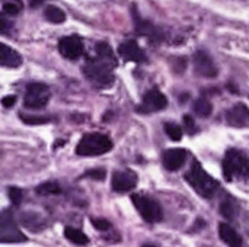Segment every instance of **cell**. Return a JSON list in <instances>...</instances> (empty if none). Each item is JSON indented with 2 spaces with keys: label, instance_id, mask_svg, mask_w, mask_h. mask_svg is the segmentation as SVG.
<instances>
[{
  "label": "cell",
  "instance_id": "cell-1",
  "mask_svg": "<svg viewBox=\"0 0 249 247\" xmlns=\"http://www.w3.org/2000/svg\"><path fill=\"white\" fill-rule=\"evenodd\" d=\"M95 51L96 55L93 58H88L85 63L83 74L92 86L98 89H107L115 80L114 68L118 66L117 55L107 42H98Z\"/></svg>",
  "mask_w": 249,
  "mask_h": 247
},
{
  "label": "cell",
  "instance_id": "cell-2",
  "mask_svg": "<svg viewBox=\"0 0 249 247\" xmlns=\"http://www.w3.org/2000/svg\"><path fill=\"white\" fill-rule=\"evenodd\" d=\"M185 181L200 197L206 199L213 198L216 191L219 189V182L212 178L197 160L193 162L190 170L185 173Z\"/></svg>",
  "mask_w": 249,
  "mask_h": 247
},
{
  "label": "cell",
  "instance_id": "cell-3",
  "mask_svg": "<svg viewBox=\"0 0 249 247\" xmlns=\"http://www.w3.org/2000/svg\"><path fill=\"white\" fill-rule=\"evenodd\" d=\"M223 175L228 182L239 179L249 183V159L239 150H228L223 159Z\"/></svg>",
  "mask_w": 249,
  "mask_h": 247
},
{
  "label": "cell",
  "instance_id": "cell-4",
  "mask_svg": "<svg viewBox=\"0 0 249 247\" xmlns=\"http://www.w3.org/2000/svg\"><path fill=\"white\" fill-rule=\"evenodd\" d=\"M112 150V141L108 135L101 132H89L82 137L76 147V154L82 157L102 156Z\"/></svg>",
  "mask_w": 249,
  "mask_h": 247
},
{
  "label": "cell",
  "instance_id": "cell-5",
  "mask_svg": "<svg viewBox=\"0 0 249 247\" xmlns=\"http://www.w3.org/2000/svg\"><path fill=\"white\" fill-rule=\"evenodd\" d=\"M131 201H133V205L136 207V210L139 211V214L142 215V218L146 223L155 224V223H159L163 218V211H162V207L159 205L158 201H155V199H152V198H149L146 195H142V194L131 195Z\"/></svg>",
  "mask_w": 249,
  "mask_h": 247
},
{
  "label": "cell",
  "instance_id": "cell-6",
  "mask_svg": "<svg viewBox=\"0 0 249 247\" xmlns=\"http://www.w3.org/2000/svg\"><path fill=\"white\" fill-rule=\"evenodd\" d=\"M51 98L50 87L39 82H32L26 86L23 106L28 109H41L44 108Z\"/></svg>",
  "mask_w": 249,
  "mask_h": 247
},
{
  "label": "cell",
  "instance_id": "cell-7",
  "mask_svg": "<svg viewBox=\"0 0 249 247\" xmlns=\"http://www.w3.org/2000/svg\"><path fill=\"white\" fill-rule=\"evenodd\" d=\"M0 242L1 243H20L26 242V236L18 229L9 211H3L0 217Z\"/></svg>",
  "mask_w": 249,
  "mask_h": 247
},
{
  "label": "cell",
  "instance_id": "cell-8",
  "mask_svg": "<svg viewBox=\"0 0 249 247\" xmlns=\"http://www.w3.org/2000/svg\"><path fill=\"white\" fill-rule=\"evenodd\" d=\"M85 47H83V41L80 36L77 35H69V36H63L58 41V52L67 58V60H77L83 55Z\"/></svg>",
  "mask_w": 249,
  "mask_h": 247
},
{
  "label": "cell",
  "instance_id": "cell-9",
  "mask_svg": "<svg viewBox=\"0 0 249 247\" xmlns=\"http://www.w3.org/2000/svg\"><path fill=\"white\" fill-rule=\"evenodd\" d=\"M168 106V99L166 96L159 92L158 89H152L144 93L142 105L137 108L139 114H153L158 111H162Z\"/></svg>",
  "mask_w": 249,
  "mask_h": 247
},
{
  "label": "cell",
  "instance_id": "cell-10",
  "mask_svg": "<svg viewBox=\"0 0 249 247\" xmlns=\"http://www.w3.org/2000/svg\"><path fill=\"white\" fill-rule=\"evenodd\" d=\"M193 63H194V68L196 73L206 77V79H214L219 74V70L213 61V58L210 57L209 52H206L204 49H198L196 51L194 57H193Z\"/></svg>",
  "mask_w": 249,
  "mask_h": 247
},
{
  "label": "cell",
  "instance_id": "cell-11",
  "mask_svg": "<svg viewBox=\"0 0 249 247\" xmlns=\"http://www.w3.org/2000/svg\"><path fill=\"white\" fill-rule=\"evenodd\" d=\"M139 178L137 173L131 169H124V170H117L112 175L111 186L115 192H130L137 186Z\"/></svg>",
  "mask_w": 249,
  "mask_h": 247
},
{
  "label": "cell",
  "instance_id": "cell-12",
  "mask_svg": "<svg viewBox=\"0 0 249 247\" xmlns=\"http://www.w3.org/2000/svg\"><path fill=\"white\" fill-rule=\"evenodd\" d=\"M133 16H134V26H136V32L139 35H143L149 39H152L153 42H160L165 35L163 31L158 26H155L152 22L144 20L136 10V7H133Z\"/></svg>",
  "mask_w": 249,
  "mask_h": 247
},
{
  "label": "cell",
  "instance_id": "cell-13",
  "mask_svg": "<svg viewBox=\"0 0 249 247\" xmlns=\"http://www.w3.org/2000/svg\"><path fill=\"white\" fill-rule=\"evenodd\" d=\"M118 54L123 57L124 61H134V63H146L147 61V55H146L144 49L140 48V45L134 39L121 42L118 47Z\"/></svg>",
  "mask_w": 249,
  "mask_h": 247
},
{
  "label": "cell",
  "instance_id": "cell-14",
  "mask_svg": "<svg viewBox=\"0 0 249 247\" xmlns=\"http://www.w3.org/2000/svg\"><path fill=\"white\" fill-rule=\"evenodd\" d=\"M187 151L184 148H171L166 150L162 156V163L163 167L169 172H177L179 170L185 162H187Z\"/></svg>",
  "mask_w": 249,
  "mask_h": 247
},
{
  "label": "cell",
  "instance_id": "cell-15",
  "mask_svg": "<svg viewBox=\"0 0 249 247\" xmlns=\"http://www.w3.org/2000/svg\"><path fill=\"white\" fill-rule=\"evenodd\" d=\"M226 121L231 127L242 128L249 125V108L244 103H238L226 114Z\"/></svg>",
  "mask_w": 249,
  "mask_h": 247
},
{
  "label": "cell",
  "instance_id": "cell-16",
  "mask_svg": "<svg viewBox=\"0 0 249 247\" xmlns=\"http://www.w3.org/2000/svg\"><path fill=\"white\" fill-rule=\"evenodd\" d=\"M22 61L23 60H22L20 54L16 49L7 47L6 44L0 45V64L3 67H6V68H18L22 64Z\"/></svg>",
  "mask_w": 249,
  "mask_h": 247
},
{
  "label": "cell",
  "instance_id": "cell-17",
  "mask_svg": "<svg viewBox=\"0 0 249 247\" xmlns=\"http://www.w3.org/2000/svg\"><path fill=\"white\" fill-rule=\"evenodd\" d=\"M219 237L229 247H242V237L232 226L226 223L219 224Z\"/></svg>",
  "mask_w": 249,
  "mask_h": 247
},
{
  "label": "cell",
  "instance_id": "cell-18",
  "mask_svg": "<svg viewBox=\"0 0 249 247\" xmlns=\"http://www.w3.org/2000/svg\"><path fill=\"white\" fill-rule=\"evenodd\" d=\"M20 223L31 231H38L44 227L42 218L34 213H22L20 214Z\"/></svg>",
  "mask_w": 249,
  "mask_h": 247
},
{
  "label": "cell",
  "instance_id": "cell-19",
  "mask_svg": "<svg viewBox=\"0 0 249 247\" xmlns=\"http://www.w3.org/2000/svg\"><path fill=\"white\" fill-rule=\"evenodd\" d=\"M193 111L200 118H209L213 114V105L207 98H198L193 105Z\"/></svg>",
  "mask_w": 249,
  "mask_h": 247
},
{
  "label": "cell",
  "instance_id": "cell-20",
  "mask_svg": "<svg viewBox=\"0 0 249 247\" xmlns=\"http://www.w3.org/2000/svg\"><path fill=\"white\" fill-rule=\"evenodd\" d=\"M64 237L69 242H71L73 245H77V246H85V245L89 243L88 236L83 231H80L77 229H73V227H66L64 229Z\"/></svg>",
  "mask_w": 249,
  "mask_h": 247
},
{
  "label": "cell",
  "instance_id": "cell-21",
  "mask_svg": "<svg viewBox=\"0 0 249 247\" xmlns=\"http://www.w3.org/2000/svg\"><path fill=\"white\" fill-rule=\"evenodd\" d=\"M61 186H60V183L58 182H55V181H48V182H42L41 185H38L36 188H35V192H36V195H39V197H47V195H58V194H61Z\"/></svg>",
  "mask_w": 249,
  "mask_h": 247
},
{
  "label": "cell",
  "instance_id": "cell-22",
  "mask_svg": "<svg viewBox=\"0 0 249 247\" xmlns=\"http://www.w3.org/2000/svg\"><path fill=\"white\" fill-rule=\"evenodd\" d=\"M44 16H45V19L48 22L57 23V25L63 23L66 20V13L60 7H57V6H47L45 10H44Z\"/></svg>",
  "mask_w": 249,
  "mask_h": 247
},
{
  "label": "cell",
  "instance_id": "cell-23",
  "mask_svg": "<svg viewBox=\"0 0 249 247\" xmlns=\"http://www.w3.org/2000/svg\"><path fill=\"white\" fill-rule=\"evenodd\" d=\"M23 4L20 0H1V12L7 16H16L20 13Z\"/></svg>",
  "mask_w": 249,
  "mask_h": 247
},
{
  "label": "cell",
  "instance_id": "cell-24",
  "mask_svg": "<svg viewBox=\"0 0 249 247\" xmlns=\"http://www.w3.org/2000/svg\"><path fill=\"white\" fill-rule=\"evenodd\" d=\"M165 132L172 141H181V138H182V128L175 122H166Z\"/></svg>",
  "mask_w": 249,
  "mask_h": 247
},
{
  "label": "cell",
  "instance_id": "cell-25",
  "mask_svg": "<svg viewBox=\"0 0 249 247\" xmlns=\"http://www.w3.org/2000/svg\"><path fill=\"white\" fill-rule=\"evenodd\" d=\"M236 210H238V207H236V204L232 201V199H226V201H223L222 202V205H220V213H222V215L223 217H226V218H233L235 215H236Z\"/></svg>",
  "mask_w": 249,
  "mask_h": 247
},
{
  "label": "cell",
  "instance_id": "cell-26",
  "mask_svg": "<svg viewBox=\"0 0 249 247\" xmlns=\"http://www.w3.org/2000/svg\"><path fill=\"white\" fill-rule=\"evenodd\" d=\"M7 192H9V198H10L12 204L15 207H19L20 202H22V198H23V191L20 188H18V186H9Z\"/></svg>",
  "mask_w": 249,
  "mask_h": 247
},
{
  "label": "cell",
  "instance_id": "cell-27",
  "mask_svg": "<svg viewBox=\"0 0 249 247\" xmlns=\"http://www.w3.org/2000/svg\"><path fill=\"white\" fill-rule=\"evenodd\" d=\"M19 118L25 124H29V125H42V124L50 122V118H47V116H34V115H23V114H20Z\"/></svg>",
  "mask_w": 249,
  "mask_h": 247
},
{
  "label": "cell",
  "instance_id": "cell-28",
  "mask_svg": "<svg viewBox=\"0 0 249 247\" xmlns=\"http://www.w3.org/2000/svg\"><path fill=\"white\" fill-rule=\"evenodd\" d=\"M90 223L98 231H109L112 229V224L105 218H92Z\"/></svg>",
  "mask_w": 249,
  "mask_h": 247
},
{
  "label": "cell",
  "instance_id": "cell-29",
  "mask_svg": "<svg viewBox=\"0 0 249 247\" xmlns=\"http://www.w3.org/2000/svg\"><path fill=\"white\" fill-rule=\"evenodd\" d=\"M184 127L187 130V134H190V135L197 132V125H196V121H194V118L191 115L184 116Z\"/></svg>",
  "mask_w": 249,
  "mask_h": 247
},
{
  "label": "cell",
  "instance_id": "cell-30",
  "mask_svg": "<svg viewBox=\"0 0 249 247\" xmlns=\"http://www.w3.org/2000/svg\"><path fill=\"white\" fill-rule=\"evenodd\" d=\"M105 176H107V172L104 169H90L83 175V178H90V179H98V181L105 179Z\"/></svg>",
  "mask_w": 249,
  "mask_h": 247
},
{
  "label": "cell",
  "instance_id": "cell-31",
  "mask_svg": "<svg viewBox=\"0 0 249 247\" xmlns=\"http://www.w3.org/2000/svg\"><path fill=\"white\" fill-rule=\"evenodd\" d=\"M15 103H16V96H15V95L4 96V98L1 99V105H3L4 108H12Z\"/></svg>",
  "mask_w": 249,
  "mask_h": 247
},
{
  "label": "cell",
  "instance_id": "cell-32",
  "mask_svg": "<svg viewBox=\"0 0 249 247\" xmlns=\"http://www.w3.org/2000/svg\"><path fill=\"white\" fill-rule=\"evenodd\" d=\"M45 0H29V4L32 6V7H36V6H39V4H42Z\"/></svg>",
  "mask_w": 249,
  "mask_h": 247
},
{
  "label": "cell",
  "instance_id": "cell-33",
  "mask_svg": "<svg viewBox=\"0 0 249 247\" xmlns=\"http://www.w3.org/2000/svg\"><path fill=\"white\" fill-rule=\"evenodd\" d=\"M143 247H156V246H153V245H144Z\"/></svg>",
  "mask_w": 249,
  "mask_h": 247
}]
</instances>
